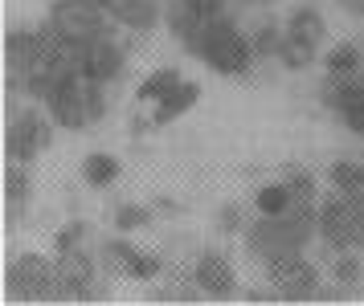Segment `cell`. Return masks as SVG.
Wrapping results in <instances>:
<instances>
[{
	"label": "cell",
	"instance_id": "obj_7",
	"mask_svg": "<svg viewBox=\"0 0 364 306\" xmlns=\"http://www.w3.org/2000/svg\"><path fill=\"white\" fill-rule=\"evenodd\" d=\"M102 270L111 278H132V282H160L168 274L164 258L156 249H144V245L127 241V233H115L99 245Z\"/></svg>",
	"mask_w": 364,
	"mask_h": 306
},
{
	"label": "cell",
	"instance_id": "obj_10",
	"mask_svg": "<svg viewBox=\"0 0 364 306\" xmlns=\"http://www.w3.org/2000/svg\"><path fill=\"white\" fill-rule=\"evenodd\" d=\"M193 282L213 302H230V298L242 294V274H237L233 258L221 253V249H200L197 258H193Z\"/></svg>",
	"mask_w": 364,
	"mask_h": 306
},
{
	"label": "cell",
	"instance_id": "obj_23",
	"mask_svg": "<svg viewBox=\"0 0 364 306\" xmlns=\"http://www.w3.org/2000/svg\"><path fill=\"white\" fill-rule=\"evenodd\" d=\"M4 200L9 209H25L33 200V176H29V163H13L9 160V172H4Z\"/></svg>",
	"mask_w": 364,
	"mask_h": 306
},
{
	"label": "cell",
	"instance_id": "obj_18",
	"mask_svg": "<svg viewBox=\"0 0 364 306\" xmlns=\"http://www.w3.org/2000/svg\"><path fill=\"white\" fill-rule=\"evenodd\" d=\"M319 62H323V74H336V78L364 74V41H331Z\"/></svg>",
	"mask_w": 364,
	"mask_h": 306
},
{
	"label": "cell",
	"instance_id": "obj_33",
	"mask_svg": "<svg viewBox=\"0 0 364 306\" xmlns=\"http://www.w3.org/2000/svg\"><path fill=\"white\" fill-rule=\"evenodd\" d=\"M356 217H360V233H364V192H356Z\"/></svg>",
	"mask_w": 364,
	"mask_h": 306
},
{
	"label": "cell",
	"instance_id": "obj_30",
	"mask_svg": "<svg viewBox=\"0 0 364 306\" xmlns=\"http://www.w3.org/2000/svg\"><path fill=\"white\" fill-rule=\"evenodd\" d=\"M193 4H197L205 16H221V13H233V9H237L233 0H193Z\"/></svg>",
	"mask_w": 364,
	"mask_h": 306
},
{
	"label": "cell",
	"instance_id": "obj_25",
	"mask_svg": "<svg viewBox=\"0 0 364 306\" xmlns=\"http://www.w3.org/2000/svg\"><path fill=\"white\" fill-rule=\"evenodd\" d=\"M323 180H328V188H336V192H364L360 160H336Z\"/></svg>",
	"mask_w": 364,
	"mask_h": 306
},
{
	"label": "cell",
	"instance_id": "obj_12",
	"mask_svg": "<svg viewBox=\"0 0 364 306\" xmlns=\"http://www.w3.org/2000/svg\"><path fill=\"white\" fill-rule=\"evenodd\" d=\"M41 106H46V114L53 119V127H58V131H70V135H74V131L90 127V111H86V82L82 78L58 82Z\"/></svg>",
	"mask_w": 364,
	"mask_h": 306
},
{
	"label": "cell",
	"instance_id": "obj_6",
	"mask_svg": "<svg viewBox=\"0 0 364 306\" xmlns=\"http://www.w3.org/2000/svg\"><path fill=\"white\" fill-rule=\"evenodd\" d=\"M58 258V298L53 302H90L102 298L99 282H102V258L99 249H70V253H53Z\"/></svg>",
	"mask_w": 364,
	"mask_h": 306
},
{
	"label": "cell",
	"instance_id": "obj_19",
	"mask_svg": "<svg viewBox=\"0 0 364 306\" xmlns=\"http://www.w3.org/2000/svg\"><path fill=\"white\" fill-rule=\"evenodd\" d=\"M291 209H295V196H291V188H287V180L282 176L266 180V184L254 188L250 212H258V217H282V212H291Z\"/></svg>",
	"mask_w": 364,
	"mask_h": 306
},
{
	"label": "cell",
	"instance_id": "obj_24",
	"mask_svg": "<svg viewBox=\"0 0 364 306\" xmlns=\"http://www.w3.org/2000/svg\"><path fill=\"white\" fill-rule=\"evenodd\" d=\"M156 217V204H139V200H123L111 209V225L115 233H135V229H148Z\"/></svg>",
	"mask_w": 364,
	"mask_h": 306
},
{
	"label": "cell",
	"instance_id": "obj_21",
	"mask_svg": "<svg viewBox=\"0 0 364 306\" xmlns=\"http://www.w3.org/2000/svg\"><path fill=\"white\" fill-rule=\"evenodd\" d=\"M176 82H184V74L176 70V65H156V70H148V74L139 78V86H135V102L151 106V102H160Z\"/></svg>",
	"mask_w": 364,
	"mask_h": 306
},
{
	"label": "cell",
	"instance_id": "obj_35",
	"mask_svg": "<svg viewBox=\"0 0 364 306\" xmlns=\"http://www.w3.org/2000/svg\"><path fill=\"white\" fill-rule=\"evenodd\" d=\"M360 172H364V160H360Z\"/></svg>",
	"mask_w": 364,
	"mask_h": 306
},
{
	"label": "cell",
	"instance_id": "obj_14",
	"mask_svg": "<svg viewBox=\"0 0 364 306\" xmlns=\"http://www.w3.org/2000/svg\"><path fill=\"white\" fill-rule=\"evenodd\" d=\"M282 29H287L291 41L315 49V53H323V41H328V16L319 13V4H295L291 13L282 16Z\"/></svg>",
	"mask_w": 364,
	"mask_h": 306
},
{
	"label": "cell",
	"instance_id": "obj_16",
	"mask_svg": "<svg viewBox=\"0 0 364 306\" xmlns=\"http://www.w3.org/2000/svg\"><path fill=\"white\" fill-rule=\"evenodd\" d=\"M328 278L348 298H360L364 294V253L360 249H328Z\"/></svg>",
	"mask_w": 364,
	"mask_h": 306
},
{
	"label": "cell",
	"instance_id": "obj_31",
	"mask_svg": "<svg viewBox=\"0 0 364 306\" xmlns=\"http://www.w3.org/2000/svg\"><path fill=\"white\" fill-rule=\"evenodd\" d=\"M336 9L352 21H364V0H336Z\"/></svg>",
	"mask_w": 364,
	"mask_h": 306
},
{
	"label": "cell",
	"instance_id": "obj_9",
	"mask_svg": "<svg viewBox=\"0 0 364 306\" xmlns=\"http://www.w3.org/2000/svg\"><path fill=\"white\" fill-rule=\"evenodd\" d=\"M319 106L336 114V123L364 139V74H352V78H336V74H323L319 78Z\"/></svg>",
	"mask_w": 364,
	"mask_h": 306
},
{
	"label": "cell",
	"instance_id": "obj_28",
	"mask_svg": "<svg viewBox=\"0 0 364 306\" xmlns=\"http://www.w3.org/2000/svg\"><path fill=\"white\" fill-rule=\"evenodd\" d=\"M246 209L242 204H217V212H213V225L221 229V233H230V237H242V229H246Z\"/></svg>",
	"mask_w": 364,
	"mask_h": 306
},
{
	"label": "cell",
	"instance_id": "obj_27",
	"mask_svg": "<svg viewBox=\"0 0 364 306\" xmlns=\"http://www.w3.org/2000/svg\"><path fill=\"white\" fill-rule=\"evenodd\" d=\"M90 245V225L86 221H70L53 233V253H70V249H82Z\"/></svg>",
	"mask_w": 364,
	"mask_h": 306
},
{
	"label": "cell",
	"instance_id": "obj_5",
	"mask_svg": "<svg viewBox=\"0 0 364 306\" xmlns=\"http://www.w3.org/2000/svg\"><path fill=\"white\" fill-rule=\"evenodd\" d=\"M262 282L274 290L279 302H319V290H323L328 274L307 253H299V258H282L274 266H266Z\"/></svg>",
	"mask_w": 364,
	"mask_h": 306
},
{
	"label": "cell",
	"instance_id": "obj_20",
	"mask_svg": "<svg viewBox=\"0 0 364 306\" xmlns=\"http://www.w3.org/2000/svg\"><path fill=\"white\" fill-rule=\"evenodd\" d=\"M282 180H287V188H291V196H295V209H315L319 204V176H315L311 168H303V163H287L279 172Z\"/></svg>",
	"mask_w": 364,
	"mask_h": 306
},
{
	"label": "cell",
	"instance_id": "obj_17",
	"mask_svg": "<svg viewBox=\"0 0 364 306\" xmlns=\"http://www.w3.org/2000/svg\"><path fill=\"white\" fill-rule=\"evenodd\" d=\"M78 180L90 192H107L123 180V160L111 155V151H86L82 163H78Z\"/></svg>",
	"mask_w": 364,
	"mask_h": 306
},
{
	"label": "cell",
	"instance_id": "obj_2",
	"mask_svg": "<svg viewBox=\"0 0 364 306\" xmlns=\"http://www.w3.org/2000/svg\"><path fill=\"white\" fill-rule=\"evenodd\" d=\"M184 53L197 58V62L205 65L209 74H217V78H250L254 65H258V49L250 41L246 21H237V9L213 16V21L184 45Z\"/></svg>",
	"mask_w": 364,
	"mask_h": 306
},
{
	"label": "cell",
	"instance_id": "obj_32",
	"mask_svg": "<svg viewBox=\"0 0 364 306\" xmlns=\"http://www.w3.org/2000/svg\"><path fill=\"white\" fill-rule=\"evenodd\" d=\"M242 13H262V9H279V0H233Z\"/></svg>",
	"mask_w": 364,
	"mask_h": 306
},
{
	"label": "cell",
	"instance_id": "obj_11",
	"mask_svg": "<svg viewBox=\"0 0 364 306\" xmlns=\"http://www.w3.org/2000/svg\"><path fill=\"white\" fill-rule=\"evenodd\" d=\"M127 33L119 29L111 37H102L95 45H86L82 53V82H95V86H115L123 74H127V62H132V49L123 41Z\"/></svg>",
	"mask_w": 364,
	"mask_h": 306
},
{
	"label": "cell",
	"instance_id": "obj_22",
	"mask_svg": "<svg viewBox=\"0 0 364 306\" xmlns=\"http://www.w3.org/2000/svg\"><path fill=\"white\" fill-rule=\"evenodd\" d=\"M156 298H160V302H200L205 294H200V286L193 282V270H176V274L160 278Z\"/></svg>",
	"mask_w": 364,
	"mask_h": 306
},
{
	"label": "cell",
	"instance_id": "obj_3",
	"mask_svg": "<svg viewBox=\"0 0 364 306\" xmlns=\"http://www.w3.org/2000/svg\"><path fill=\"white\" fill-rule=\"evenodd\" d=\"M53 135H58V127H53V119L46 114V106L29 98L25 106H13V111H9L4 155H9L13 163H33L41 151H50Z\"/></svg>",
	"mask_w": 364,
	"mask_h": 306
},
{
	"label": "cell",
	"instance_id": "obj_15",
	"mask_svg": "<svg viewBox=\"0 0 364 306\" xmlns=\"http://www.w3.org/2000/svg\"><path fill=\"white\" fill-rule=\"evenodd\" d=\"M197 102H200V82H193V78L176 82V86L160 98V102H151L148 127H168V123H176V119H184V114L193 111Z\"/></svg>",
	"mask_w": 364,
	"mask_h": 306
},
{
	"label": "cell",
	"instance_id": "obj_1",
	"mask_svg": "<svg viewBox=\"0 0 364 306\" xmlns=\"http://www.w3.org/2000/svg\"><path fill=\"white\" fill-rule=\"evenodd\" d=\"M319 241V225H315V209H291L282 217H258L250 212L246 229H242V249L246 258L266 270L282 258H299Z\"/></svg>",
	"mask_w": 364,
	"mask_h": 306
},
{
	"label": "cell",
	"instance_id": "obj_29",
	"mask_svg": "<svg viewBox=\"0 0 364 306\" xmlns=\"http://www.w3.org/2000/svg\"><path fill=\"white\" fill-rule=\"evenodd\" d=\"M107 86H95V82H86V111H90V127H99L102 119H107Z\"/></svg>",
	"mask_w": 364,
	"mask_h": 306
},
{
	"label": "cell",
	"instance_id": "obj_4",
	"mask_svg": "<svg viewBox=\"0 0 364 306\" xmlns=\"http://www.w3.org/2000/svg\"><path fill=\"white\" fill-rule=\"evenodd\" d=\"M9 302H53L58 298V258L53 253H17L4 270Z\"/></svg>",
	"mask_w": 364,
	"mask_h": 306
},
{
	"label": "cell",
	"instance_id": "obj_34",
	"mask_svg": "<svg viewBox=\"0 0 364 306\" xmlns=\"http://www.w3.org/2000/svg\"><path fill=\"white\" fill-rule=\"evenodd\" d=\"M82 4H90V9H102V13H111V0H82Z\"/></svg>",
	"mask_w": 364,
	"mask_h": 306
},
{
	"label": "cell",
	"instance_id": "obj_26",
	"mask_svg": "<svg viewBox=\"0 0 364 306\" xmlns=\"http://www.w3.org/2000/svg\"><path fill=\"white\" fill-rule=\"evenodd\" d=\"M323 53H315V49L299 45V41H291L287 33H282V49H279V65L287 70V74H307L315 62H319Z\"/></svg>",
	"mask_w": 364,
	"mask_h": 306
},
{
	"label": "cell",
	"instance_id": "obj_13",
	"mask_svg": "<svg viewBox=\"0 0 364 306\" xmlns=\"http://www.w3.org/2000/svg\"><path fill=\"white\" fill-rule=\"evenodd\" d=\"M111 21L127 37H148L164 25V0H111Z\"/></svg>",
	"mask_w": 364,
	"mask_h": 306
},
{
	"label": "cell",
	"instance_id": "obj_8",
	"mask_svg": "<svg viewBox=\"0 0 364 306\" xmlns=\"http://www.w3.org/2000/svg\"><path fill=\"white\" fill-rule=\"evenodd\" d=\"M46 21H50L58 33H66L70 41H78V45H95V41H102V37L119 33V25L111 21V13L90 9V4H82V0H53L50 9H46Z\"/></svg>",
	"mask_w": 364,
	"mask_h": 306
}]
</instances>
